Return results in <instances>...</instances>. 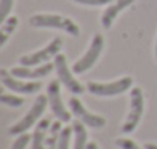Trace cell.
Masks as SVG:
<instances>
[{
  "mask_svg": "<svg viewBox=\"0 0 157 149\" xmlns=\"http://www.w3.org/2000/svg\"><path fill=\"white\" fill-rule=\"evenodd\" d=\"M51 120L46 117V118H42L36 128H34V132L31 135V149H45V141H46V137H48V131L51 128Z\"/></svg>",
  "mask_w": 157,
  "mask_h": 149,
  "instance_id": "13",
  "label": "cell"
},
{
  "mask_svg": "<svg viewBox=\"0 0 157 149\" xmlns=\"http://www.w3.org/2000/svg\"><path fill=\"white\" fill-rule=\"evenodd\" d=\"M29 25L34 28L60 29L74 37L80 35V28H78V25L74 20H71L65 16H59V14H34L29 19Z\"/></svg>",
  "mask_w": 157,
  "mask_h": 149,
  "instance_id": "1",
  "label": "cell"
},
{
  "mask_svg": "<svg viewBox=\"0 0 157 149\" xmlns=\"http://www.w3.org/2000/svg\"><path fill=\"white\" fill-rule=\"evenodd\" d=\"M56 69L54 63H43L39 66H17L11 69V74L17 79L23 80H34V79H43Z\"/></svg>",
  "mask_w": 157,
  "mask_h": 149,
  "instance_id": "11",
  "label": "cell"
},
{
  "mask_svg": "<svg viewBox=\"0 0 157 149\" xmlns=\"http://www.w3.org/2000/svg\"><path fill=\"white\" fill-rule=\"evenodd\" d=\"M72 129H74V144L72 149H86L88 147V131H86V125L82 123L80 120H77L72 123Z\"/></svg>",
  "mask_w": 157,
  "mask_h": 149,
  "instance_id": "14",
  "label": "cell"
},
{
  "mask_svg": "<svg viewBox=\"0 0 157 149\" xmlns=\"http://www.w3.org/2000/svg\"><path fill=\"white\" fill-rule=\"evenodd\" d=\"M0 82L5 88L17 94H36L42 88L40 82H26L23 79H17L11 74V71L6 69H0Z\"/></svg>",
  "mask_w": 157,
  "mask_h": 149,
  "instance_id": "10",
  "label": "cell"
},
{
  "mask_svg": "<svg viewBox=\"0 0 157 149\" xmlns=\"http://www.w3.org/2000/svg\"><path fill=\"white\" fill-rule=\"evenodd\" d=\"M116 146L120 149H145L143 146L137 144L134 140L128 138V137H119L116 138Z\"/></svg>",
  "mask_w": 157,
  "mask_h": 149,
  "instance_id": "19",
  "label": "cell"
},
{
  "mask_svg": "<svg viewBox=\"0 0 157 149\" xmlns=\"http://www.w3.org/2000/svg\"><path fill=\"white\" fill-rule=\"evenodd\" d=\"M74 134L72 126H65L60 131V137H59V147L57 149H72L71 147V137Z\"/></svg>",
  "mask_w": 157,
  "mask_h": 149,
  "instance_id": "17",
  "label": "cell"
},
{
  "mask_svg": "<svg viewBox=\"0 0 157 149\" xmlns=\"http://www.w3.org/2000/svg\"><path fill=\"white\" fill-rule=\"evenodd\" d=\"M103 45H105L103 35L102 34H94L86 52L72 65V72L74 74H83L88 69H91L94 66V63L97 61V58L100 57V54L103 51Z\"/></svg>",
  "mask_w": 157,
  "mask_h": 149,
  "instance_id": "7",
  "label": "cell"
},
{
  "mask_svg": "<svg viewBox=\"0 0 157 149\" xmlns=\"http://www.w3.org/2000/svg\"><path fill=\"white\" fill-rule=\"evenodd\" d=\"M0 102H2L3 105L11 106V108H20L25 103V100L22 97L14 95V94H6V92H3L2 95H0Z\"/></svg>",
  "mask_w": 157,
  "mask_h": 149,
  "instance_id": "18",
  "label": "cell"
},
{
  "mask_svg": "<svg viewBox=\"0 0 157 149\" xmlns=\"http://www.w3.org/2000/svg\"><path fill=\"white\" fill-rule=\"evenodd\" d=\"M145 112V95L142 88L132 86L129 91V112L120 128L122 134H131L137 129Z\"/></svg>",
  "mask_w": 157,
  "mask_h": 149,
  "instance_id": "2",
  "label": "cell"
},
{
  "mask_svg": "<svg viewBox=\"0 0 157 149\" xmlns=\"http://www.w3.org/2000/svg\"><path fill=\"white\" fill-rule=\"evenodd\" d=\"M155 60H157V40H155Z\"/></svg>",
  "mask_w": 157,
  "mask_h": 149,
  "instance_id": "25",
  "label": "cell"
},
{
  "mask_svg": "<svg viewBox=\"0 0 157 149\" xmlns=\"http://www.w3.org/2000/svg\"><path fill=\"white\" fill-rule=\"evenodd\" d=\"M86 149H100V147H99V144H97L96 141H90V143H88V147H86Z\"/></svg>",
  "mask_w": 157,
  "mask_h": 149,
  "instance_id": "24",
  "label": "cell"
},
{
  "mask_svg": "<svg viewBox=\"0 0 157 149\" xmlns=\"http://www.w3.org/2000/svg\"><path fill=\"white\" fill-rule=\"evenodd\" d=\"M132 86H134L132 77L126 76L114 82H88L86 91L97 97H116L126 91H131Z\"/></svg>",
  "mask_w": 157,
  "mask_h": 149,
  "instance_id": "4",
  "label": "cell"
},
{
  "mask_svg": "<svg viewBox=\"0 0 157 149\" xmlns=\"http://www.w3.org/2000/svg\"><path fill=\"white\" fill-rule=\"evenodd\" d=\"M13 6H14V0H0V20L2 22H5L10 17Z\"/></svg>",
  "mask_w": 157,
  "mask_h": 149,
  "instance_id": "21",
  "label": "cell"
},
{
  "mask_svg": "<svg viewBox=\"0 0 157 149\" xmlns=\"http://www.w3.org/2000/svg\"><path fill=\"white\" fill-rule=\"evenodd\" d=\"M134 2H136V0H114L113 3H109V5L106 6V9L103 11V14H102V20H100V22H102V26H103L105 29H109V28L113 26L116 17L120 14V11L126 9V8L131 6Z\"/></svg>",
  "mask_w": 157,
  "mask_h": 149,
  "instance_id": "12",
  "label": "cell"
},
{
  "mask_svg": "<svg viewBox=\"0 0 157 149\" xmlns=\"http://www.w3.org/2000/svg\"><path fill=\"white\" fill-rule=\"evenodd\" d=\"M62 123L63 121H60V120H56L51 123V128L48 131V137L45 141V149H57L59 147V137H60V131L63 129Z\"/></svg>",
  "mask_w": 157,
  "mask_h": 149,
  "instance_id": "15",
  "label": "cell"
},
{
  "mask_svg": "<svg viewBox=\"0 0 157 149\" xmlns=\"http://www.w3.org/2000/svg\"><path fill=\"white\" fill-rule=\"evenodd\" d=\"M29 141H31V135H29L28 132L20 134V135H17L16 140L13 141L11 149H26V146L29 144Z\"/></svg>",
  "mask_w": 157,
  "mask_h": 149,
  "instance_id": "20",
  "label": "cell"
},
{
  "mask_svg": "<svg viewBox=\"0 0 157 149\" xmlns=\"http://www.w3.org/2000/svg\"><path fill=\"white\" fill-rule=\"evenodd\" d=\"M17 25H19V19L16 16H10L5 22H2V28H0V29H2V40H0V46L6 45L10 35L16 31Z\"/></svg>",
  "mask_w": 157,
  "mask_h": 149,
  "instance_id": "16",
  "label": "cell"
},
{
  "mask_svg": "<svg viewBox=\"0 0 157 149\" xmlns=\"http://www.w3.org/2000/svg\"><path fill=\"white\" fill-rule=\"evenodd\" d=\"M68 106H69L71 114H72L74 117H77L82 123H85L88 128L99 129V128H103V126L106 125V118H105L103 115H99V114L91 112V111L80 102V99H77L75 95L69 99Z\"/></svg>",
  "mask_w": 157,
  "mask_h": 149,
  "instance_id": "9",
  "label": "cell"
},
{
  "mask_svg": "<svg viewBox=\"0 0 157 149\" xmlns=\"http://www.w3.org/2000/svg\"><path fill=\"white\" fill-rule=\"evenodd\" d=\"M143 147H145V149H157V143L148 141V143H145V144H143Z\"/></svg>",
  "mask_w": 157,
  "mask_h": 149,
  "instance_id": "23",
  "label": "cell"
},
{
  "mask_svg": "<svg viewBox=\"0 0 157 149\" xmlns=\"http://www.w3.org/2000/svg\"><path fill=\"white\" fill-rule=\"evenodd\" d=\"M54 66H56V72H57V77H59V82L74 95H78V94H83L85 92V86L78 82L74 74L71 72V69L68 68V63H66V57L63 52L57 54L56 58H54Z\"/></svg>",
  "mask_w": 157,
  "mask_h": 149,
  "instance_id": "6",
  "label": "cell"
},
{
  "mask_svg": "<svg viewBox=\"0 0 157 149\" xmlns=\"http://www.w3.org/2000/svg\"><path fill=\"white\" fill-rule=\"evenodd\" d=\"M62 46H63L62 39L60 37H56L46 46H43L42 49L34 51V52L26 54V55H22L20 60H19V63L22 66H39V65H43V63L49 61V58H56V55L60 54Z\"/></svg>",
  "mask_w": 157,
  "mask_h": 149,
  "instance_id": "5",
  "label": "cell"
},
{
  "mask_svg": "<svg viewBox=\"0 0 157 149\" xmlns=\"http://www.w3.org/2000/svg\"><path fill=\"white\" fill-rule=\"evenodd\" d=\"M49 103H48V97L46 95H37V99L34 100V103H33V106L29 108V111L17 121V123H14L10 129H8V132L11 134V135H20V134H25V132H28L33 126H36L39 121H40V117L43 115V112H45V109H46V106H48Z\"/></svg>",
  "mask_w": 157,
  "mask_h": 149,
  "instance_id": "3",
  "label": "cell"
},
{
  "mask_svg": "<svg viewBox=\"0 0 157 149\" xmlns=\"http://www.w3.org/2000/svg\"><path fill=\"white\" fill-rule=\"evenodd\" d=\"M78 5H86V6H105L113 3L114 0H72Z\"/></svg>",
  "mask_w": 157,
  "mask_h": 149,
  "instance_id": "22",
  "label": "cell"
},
{
  "mask_svg": "<svg viewBox=\"0 0 157 149\" xmlns=\"http://www.w3.org/2000/svg\"><path fill=\"white\" fill-rule=\"evenodd\" d=\"M46 97H48V103L49 108L54 114V117L63 123H69L71 121V111L65 108L63 102H62V94H60V82L57 80H51L46 86Z\"/></svg>",
  "mask_w": 157,
  "mask_h": 149,
  "instance_id": "8",
  "label": "cell"
}]
</instances>
